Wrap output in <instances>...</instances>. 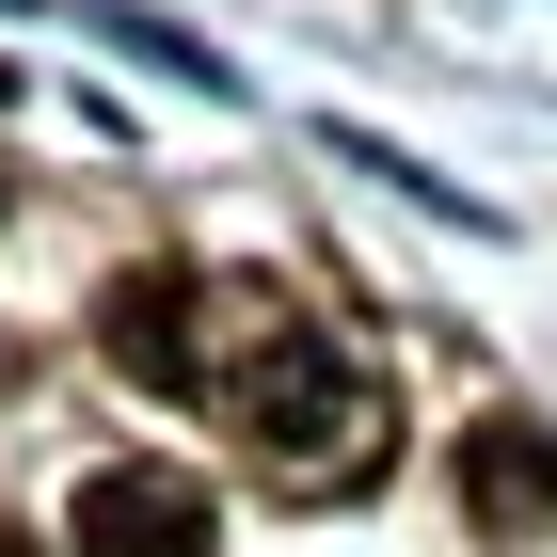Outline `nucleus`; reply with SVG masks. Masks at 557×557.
<instances>
[{
  "mask_svg": "<svg viewBox=\"0 0 557 557\" xmlns=\"http://www.w3.org/2000/svg\"><path fill=\"white\" fill-rule=\"evenodd\" d=\"M208 398H223V430H239L271 478H350L367 462V398H350V367L319 335H256Z\"/></svg>",
  "mask_w": 557,
  "mask_h": 557,
  "instance_id": "f257e3e1",
  "label": "nucleus"
},
{
  "mask_svg": "<svg viewBox=\"0 0 557 557\" xmlns=\"http://www.w3.org/2000/svg\"><path fill=\"white\" fill-rule=\"evenodd\" d=\"M64 525H81V557H208L223 542L208 478H175V462H96Z\"/></svg>",
  "mask_w": 557,
  "mask_h": 557,
  "instance_id": "f03ea898",
  "label": "nucleus"
},
{
  "mask_svg": "<svg viewBox=\"0 0 557 557\" xmlns=\"http://www.w3.org/2000/svg\"><path fill=\"white\" fill-rule=\"evenodd\" d=\"M462 510L494 525V542H542V525H557V446L525 414H478L462 430Z\"/></svg>",
  "mask_w": 557,
  "mask_h": 557,
  "instance_id": "7ed1b4c3",
  "label": "nucleus"
},
{
  "mask_svg": "<svg viewBox=\"0 0 557 557\" xmlns=\"http://www.w3.org/2000/svg\"><path fill=\"white\" fill-rule=\"evenodd\" d=\"M96 335H112L128 383H191V287H175V271H128V287L96 302Z\"/></svg>",
  "mask_w": 557,
  "mask_h": 557,
  "instance_id": "20e7f679",
  "label": "nucleus"
},
{
  "mask_svg": "<svg viewBox=\"0 0 557 557\" xmlns=\"http://www.w3.org/2000/svg\"><path fill=\"white\" fill-rule=\"evenodd\" d=\"M0 557H33V542H0Z\"/></svg>",
  "mask_w": 557,
  "mask_h": 557,
  "instance_id": "39448f33",
  "label": "nucleus"
},
{
  "mask_svg": "<svg viewBox=\"0 0 557 557\" xmlns=\"http://www.w3.org/2000/svg\"><path fill=\"white\" fill-rule=\"evenodd\" d=\"M0 191H16V175H0Z\"/></svg>",
  "mask_w": 557,
  "mask_h": 557,
  "instance_id": "423d86ee",
  "label": "nucleus"
}]
</instances>
